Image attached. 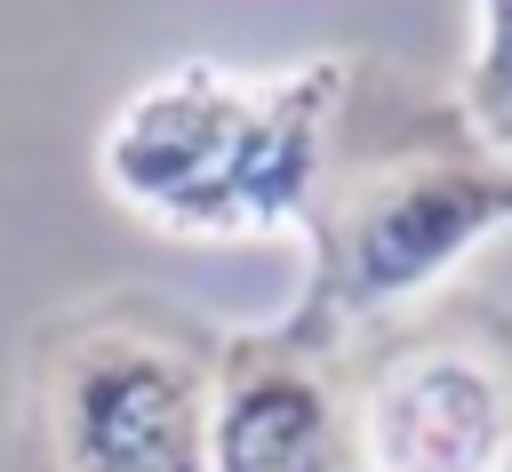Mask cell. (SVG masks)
I'll return each instance as SVG.
<instances>
[{"instance_id": "cell-1", "label": "cell", "mask_w": 512, "mask_h": 472, "mask_svg": "<svg viewBox=\"0 0 512 472\" xmlns=\"http://www.w3.org/2000/svg\"><path fill=\"white\" fill-rule=\"evenodd\" d=\"M336 96H344L336 56L272 80H240L224 64H176L112 112L96 144L104 192L176 240H248L312 224Z\"/></svg>"}, {"instance_id": "cell-2", "label": "cell", "mask_w": 512, "mask_h": 472, "mask_svg": "<svg viewBox=\"0 0 512 472\" xmlns=\"http://www.w3.org/2000/svg\"><path fill=\"white\" fill-rule=\"evenodd\" d=\"M216 344L168 304H96L40 344L56 472H208Z\"/></svg>"}, {"instance_id": "cell-3", "label": "cell", "mask_w": 512, "mask_h": 472, "mask_svg": "<svg viewBox=\"0 0 512 472\" xmlns=\"http://www.w3.org/2000/svg\"><path fill=\"white\" fill-rule=\"evenodd\" d=\"M312 232H320V264H312L304 320L288 328L320 344V328L416 304L472 248L512 232V168L480 152H408V160L352 176L312 216Z\"/></svg>"}, {"instance_id": "cell-4", "label": "cell", "mask_w": 512, "mask_h": 472, "mask_svg": "<svg viewBox=\"0 0 512 472\" xmlns=\"http://www.w3.org/2000/svg\"><path fill=\"white\" fill-rule=\"evenodd\" d=\"M352 472H512V352L472 328L392 344L352 400Z\"/></svg>"}, {"instance_id": "cell-5", "label": "cell", "mask_w": 512, "mask_h": 472, "mask_svg": "<svg viewBox=\"0 0 512 472\" xmlns=\"http://www.w3.org/2000/svg\"><path fill=\"white\" fill-rule=\"evenodd\" d=\"M208 472H352V408L312 336H224L208 376Z\"/></svg>"}, {"instance_id": "cell-6", "label": "cell", "mask_w": 512, "mask_h": 472, "mask_svg": "<svg viewBox=\"0 0 512 472\" xmlns=\"http://www.w3.org/2000/svg\"><path fill=\"white\" fill-rule=\"evenodd\" d=\"M472 112L488 128H512V0H472Z\"/></svg>"}]
</instances>
